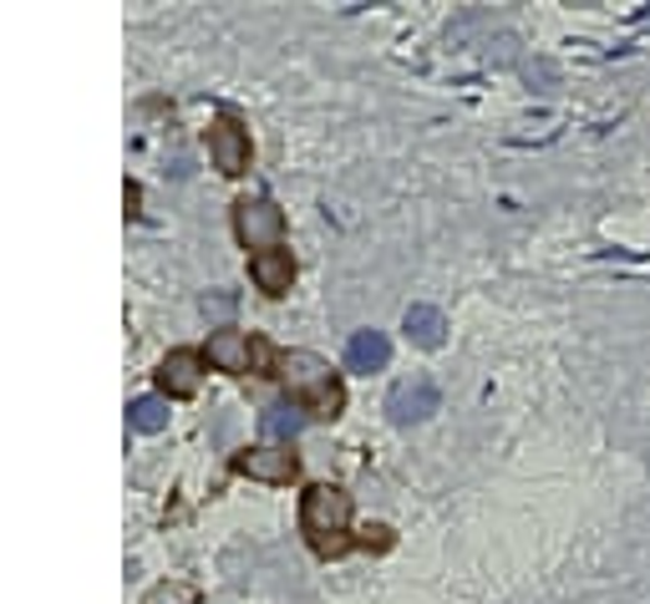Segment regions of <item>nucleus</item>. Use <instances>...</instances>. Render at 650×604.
Listing matches in <instances>:
<instances>
[{
	"instance_id": "obj_1",
	"label": "nucleus",
	"mask_w": 650,
	"mask_h": 604,
	"mask_svg": "<svg viewBox=\"0 0 650 604\" xmlns=\"http://www.w3.org/2000/svg\"><path fill=\"white\" fill-rule=\"evenodd\" d=\"M300 529H305L311 548L325 554V559L346 554L351 548V493L336 483L305 487V498H300Z\"/></svg>"
},
{
	"instance_id": "obj_2",
	"label": "nucleus",
	"mask_w": 650,
	"mask_h": 604,
	"mask_svg": "<svg viewBox=\"0 0 650 604\" xmlns=\"http://www.w3.org/2000/svg\"><path fill=\"white\" fill-rule=\"evenodd\" d=\"M280 376H285V386H290V397H296L311 416H336L340 401H346L340 397V382L330 376V366L311 351L280 355Z\"/></svg>"
},
{
	"instance_id": "obj_3",
	"label": "nucleus",
	"mask_w": 650,
	"mask_h": 604,
	"mask_svg": "<svg viewBox=\"0 0 650 604\" xmlns=\"http://www.w3.org/2000/svg\"><path fill=\"white\" fill-rule=\"evenodd\" d=\"M234 234L244 250L265 254V250H280L285 239V214L269 198H239L234 204Z\"/></svg>"
},
{
	"instance_id": "obj_4",
	"label": "nucleus",
	"mask_w": 650,
	"mask_h": 604,
	"mask_svg": "<svg viewBox=\"0 0 650 604\" xmlns=\"http://www.w3.org/2000/svg\"><path fill=\"white\" fill-rule=\"evenodd\" d=\"M437 407H443V391H437V382L422 376V371L386 391V416H392L397 427H407V422H428Z\"/></svg>"
},
{
	"instance_id": "obj_5",
	"label": "nucleus",
	"mask_w": 650,
	"mask_h": 604,
	"mask_svg": "<svg viewBox=\"0 0 650 604\" xmlns=\"http://www.w3.org/2000/svg\"><path fill=\"white\" fill-rule=\"evenodd\" d=\"M265 346L260 340H250L244 330H214L208 336V351H204V361H214L219 371H260L265 366Z\"/></svg>"
},
{
	"instance_id": "obj_6",
	"label": "nucleus",
	"mask_w": 650,
	"mask_h": 604,
	"mask_svg": "<svg viewBox=\"0 0 650 604\" xmlns=\"http://www.w3.org/2000/svg\"><path fill=\"white\" fill-rule=\"evenodd\" d=\"M208 153H214V168H219L224 178L244 173V168H250V133H244L234 118H219L208 128Z\"/></svg>"
},
{
	"instance_id": "obj_7",
	"label": "nucleus",
	"mask_w": 650,
	"mask_h": 604,
	"mask_svg": "<svg viewBox=\"0 0 650 604\" xmlns=\"http://www.w3.org/2000/svg\"><path fill=\"white\" fill-rule=\"evenodd\" d=\"M234 468L254 483H290L300 472V457L290 447H254V452H239Z\"/></svg>"
},
{
	"instance_id": "obj_8",
	"label": "nucleus",
	"mask_w": 650,
	"mask_h": 604,
	"mask_svg": "<svg viewBox=\"0 0 650 604\" xmlns=\"http://www.w3.org/2000/svg\"><path fill=\"white\" fill-rule=\"evenodd\" d=\"M198 376H204V355L198 351H168L158 366V386L162 397H193L198 391Z\"/></svg>"
},
{
	"instance_id": "obj_9",
	"label": "nucleus",
	"mask_w": 650,
	"mask_h": 604,
	"mask_svg": "<svg viewBox=\"0 0 650 604\" xmlns=\"http://www.w3.org/2000/svg\"><path fill=\"white\" fill-rule=\"evenodd\" d=\"M250 275L265 295H285V290L296 285V259H290L285 244L280 250H265V254H250Z\"/></svg>"
},
{
	"instance_id": "obj_10",
	"label": "nucleus",
	"mask_w": 650,
	"mask_h": 604,
	"mask_svg": "<svg viewBox=\"0 0 650 604\" xmlns=\"http://www.w3.org/2000/svg\"><path fill=\"white\" fill-rule=\"evenodd\" d=\"M386 361H392V340L382 330H356L346 340V366L351 371H382Z\"/></svg>"
},
{
	"instance_id": "obj_11",
	"label": "nucleus",
	"mask_w": 650,
	"mask_h": 604,
	"mask_svg": "<svg viewBox=\"0 0 650 604\" xmlns=\"http://www.w3.org/2000/svg\"><path fill=\"white\" fill-rule=\"evenodd\" d=\"M401 325H407V336L417 346H443V336H447V321L437 305H407V321Z\"/></svg>"
},
{
	"instance_id": "obj_12",
	"label": "nucleus",
	"mask_w": 650,
	"mask_h": 604,
	"mask_svg": "<svg viewBox=\"0 0 650 604\" xmlns=\"http://www.w3.org/2000/svg\"><path fill=\"white\" fill-rule=\"evenodd\" d=\"M128 422H133V432H162L168 427V397H137L133 407H128Z\"/></svg>"
},
{
	"instance_id": "obj_13",
	"label": "nucleus",
	"mask_w": 650,
	"mask_h": 604,
	"mask_svg": "<svg viewBox=\"0 0 650 604\" xmlns=\"http://www.w3.org/2000/svg\"><path fill=\"white\" fill-rule=\"evenodd\" d=\"M305 407H265V416H260V427L269 432V437H296L300 422H305Z\"/></svg>"
},
{
	"instance_id": "obj_14",
	"label": "nucleus",
	"mask_w": 650,
	"mask_h": 604,
	"mask_svg": "<svg viewBox=\"0 0 650 604\" xmlns=\"http://www.w3.org/2000/svg\"><path fill=\"white\" fill-rule=\"evenodd\" d=\"M143 604H198V590H193L189 579H162L143 594Z\"/></svg>"
}]
</instances>
